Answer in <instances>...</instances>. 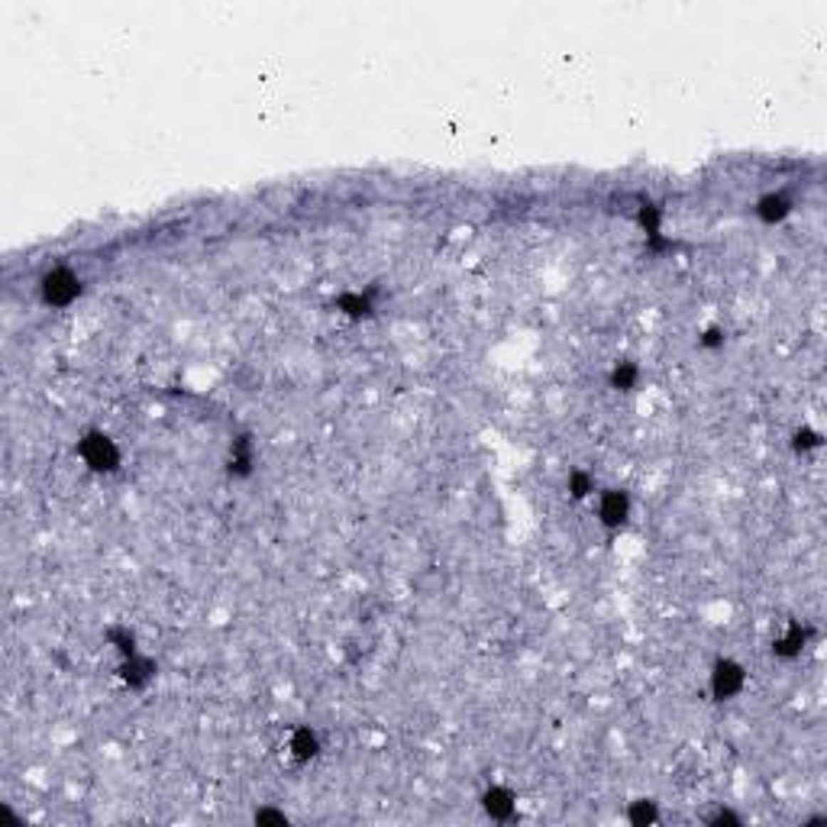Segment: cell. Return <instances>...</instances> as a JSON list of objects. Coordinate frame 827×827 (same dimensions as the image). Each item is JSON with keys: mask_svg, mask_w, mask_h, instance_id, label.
<instances>
[{"mask_svg": "<svg viewBox=\"0 0 827 827\" xmlns=\"http://www.w3.org/2000/svg\"><path fill=\"white\" fill-rule=\"evenodd\" d=\"M740 682H743V675H740V669H734L730 663H721L717 666V673H715V692L721 695H730V692H737L740 688Z\"/></svg>", "mask_w": 827, "mask_h": 827, "instance_id": "3", "label": "cell"}, {"mask_svg": "<svg viewBox=\"0 0 827 827\" xmlns=\"http://www.w3.org/2000/svg\"><path fill=\"white\" fill-rule=\"evenodd\" d=\"M763 207H766L763 214H766V217H769V220H772V217L779 220V217H782L785 211H789V207H785V201H782V197H769V201H763Z\"/></svg>", "mask_w": 827, "mask_h": 827, "instance_id": "7", "label": "cell"}, {"mask_svg": "<svg viewBox=\"0 0 827 827\" xmlns=\"http://www.w3.org/2000/svg\"><path fill=\"white\" fill-rule=\"evenodd\" d=\"M85 453H88V459H91L94 469H110V463H117V456H113L107 436H91L88 446H85Z\"/></svg>", "mask_w": 827, "mask_h": 827, "instance_id": "1", "label": "cell"}, {"mask_svg": "<svg viewBox=\"0 0 827 827\" xmlns=\"http://www.w3.org/2000/svg\"><path fill=\"white\" fill-rule=\"evenodd\" d=\"M624 514H627L624 495H608V498L601 501V517H604V524H621V520H624Z\"/></svg>", "mask_w": 827, "mask_h": 827, "instance_id": "4", "label": "cell"}, {"mask_svg": "<svg viewBox=\"0 0 827 827\" xmlns=\"http://www.w3.org/2000/svg\"><path fill=\"white\" fill-rule=\"evenodd\" d=\"M295 753H297L301 759H310V757L317 753V743H314V737H310L307 730H301V734L295 737Z\"/></svg>", "mask_w": 827, "mask_h": 827, "instance_id": "6", "label": "cell"}, {"mask_svg": "<svg viewBox=\"0 0 827 827\" xmlns=\"http://www.w3.org/2000/svg\"><path fill=\"white\" fill-rule=\"evenodd\" d=\"M485 808H488L491 814H498V818H507V814L514 811V801L507 799L505 792H488L485 795Z\"/></svg>", "mask_w": 827, "mask_h": 827, "instance_id": "5", "label": "cell"}, {"mask_svg": "<svg viewBox=\"0 0 827 827\" xmlns=\"http://www.w3.org/2000/svg\"><path fill=\"white\" fill-rule=\"evenodd\" d=\"M75 291H78L75 278H71V275H65V272H56V275H49V278H46V297H49V301H68Z\"/></svg>", "mask_w": 827, "mask_h": 827, "instance_id": "2", "label": "cell"}]
</instances>
